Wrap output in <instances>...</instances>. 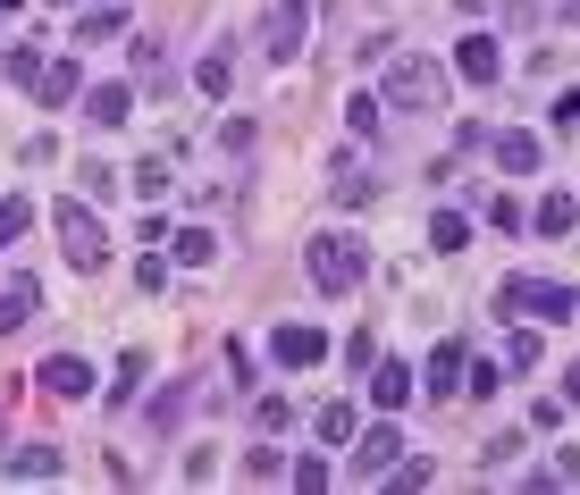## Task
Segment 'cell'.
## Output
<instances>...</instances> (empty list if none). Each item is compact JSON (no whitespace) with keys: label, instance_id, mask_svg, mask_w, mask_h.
<instances>
[{"label":"cell","instance_id":"obj_1","mask_svg":"<svg viewBox=\"0 0 580 495\" xmlns=\"http://www.w3.org/2000/svg\"><path fill=\"white\" fill-rule=\"evenodd\" d=\"M496 310L505 319H580V294L555 278H505L496 285Z\"/></svg>","mask_w":580,"mask_h":495},{"label":"cell","instance_id":"obj_2","mask_svg":"<svg viewBox=\"0 0 580 495\" xmlns=\"http://www.w3.org/2000/svg\"><path fill=\"white\" fill-rule=\"evenodd\" d=\"M362 278H370V252H362L354 236H320V244H312V285H328V294H354Z\"/></svg>","mask_w":580,"mask_h":495},{"label":"cell","instance_id":"obj_3","mask_svg":"<svg viewBox=\"0 0 580 495\" xmlns=\"http://www.w3.org/2000/svg\"><path fill=\"white\" fill-rule=\"evenodd\" d=\"M387 101L395 110H446V67L438 60H395L387 67Z\"/></svg>","mask_w":580,"mask_h":495},{"label":"cell","instance_id":"obj_4","mask_svg":"<svg viewBox=\"0 0 580 495\" xmlns=\"http://www.w3.org/2000/svg\"><path fill=\"white\" fill-rule=\"evenodd\" d=\"M51 227H60L67 269H101V261H110V244H101V218L85 211V202H60V211H51Z\"/></svg>","mask_w":580,"mask_h":495},{"label":"cell","instance_id":"obj_5","mask_svg":"<svg viewBox=\"0 0 580 495\" xmlns=\"http://www.w3.org/2000/svg\"><path fill=\"white\" fill-rule=\"evenodd\" d=\"M34 378H42V395H51V403H85V395H93V370H85L76 353H51Z\"/></svg>","mask_w":580,"mask_h":495},{"label":"cell","instance_id":"obj_6","mask_svg":"<svg viewBox=\"0 0 580 495\" xmlns=\"http://www.w3.org/2000/svg\"><path fill=\"white\" fill-rule=\"evenodd\" d=\"M261 51H269V60H294V51H303V0H278V9L261 17Z\"/></svg>","mask_w":580,"mask_h":495},{"label":"cell","instance_id":"obj_7","mask_svg":"<svg viewBox=\"0 0 580 495\" xmlns=\"http://www.w3.org/2000/svg\"><path fill=\"white\" fill-rule=\"evenodd\" d=\"M269 353H278V370H312V361H328V337L320 328H278Z\"/></svg>","mask_w":580,"mask_h":495},{"label":"cell","instance_id":"obj_8","mask_svg":"<svg viewBox=\"0 0 580 495\" xmlns=\"http://www.w3.org/2000/svg\"><path fill=\"white\" fill-rule=\"evenodd\" d=\"M463 378H471V361H463V344H438V353H429V370H420V386H429V395H463Z\"/></svg>","mask_w":580,"mask_h":495},{"label":"cell","instance_id":"obj_9","mask_svg":"<svg viewBox=\"0 0 580 495\" xmlns=\"http://www.w3.org/2000/svg\"><path fill=\"white\" fill-rule=\"evenodd\" d=\"M413 395H420V378L404 370V361H379V378H370V403H379V411H404Z\"/></svg>","mask_w":580,"mask_h":495},{"label":"cell","instance_id":"obj_10","mask_svg":"<svg viewBox=\"0 0 580 495\" xmlns=\"http://www.w3.org/2000/svg\"><path fill=\"white\" fill-rule=\"evenodd\" d=\"M395 445H404L395 429H370V436L354 445V479H387V470H395Z\"/></svg>","mask_w":580,"mask_h":495},{"label":"cell","instance_id":"obj_11","mask_svg":"<svg viewBox=\"0 0 580 495\" xmlns=\"http://www.w3.org/2000/svg\"><path fill=\"white\" fill-rule=\"evenodd\" d=\"M488 152H496V168H514V177H539V135H488Z\"/></svg>","mask_w":580,"mask_h":495},{"label":"cell","instance_id":"obj_12","mask_svg":"<svg viewBox=\"0 0 580 495\" xmlns=\"http://www.w3.org/2000/svg\"><path fill=\"white\" fill-rule=\"evenodd\" d=\"M454 67H463V76H471V85H496V42H488V34H463V42H454Z\"/></svg>","mask_w":580,"mask_h":495},{"label":"cell","instance_id":"obj_13","mask_svg":"<svg viewBox=\"0 0 580 495\" xmlns=\"http://www.w3.org/2000/svg\"><path fill=\"white\" fill-rule=\"evenodd\" d=\"M26 319H34V278H9L0 285V337H17Z\"/></svg>","mask_w":580,"mask_h":495},{"label":"cell","instance_id":"obj_14","mask_svg":"<svg viewBox=\"0 0 580 495\" xmlns=\"http://www.w3.org/2000/svg\"><path fill=\"white\" fill-rule=\"evenodd\" d=\"M9 470H17V479H51V470H60V445H42V436H26V445L9 454Z\"/></svg>","mask_w":580,"mask_h":495},{"label":"cell","instance_id":"obj_15","mask_svg":"<svg viewBox=\"0 0 580 495\" xmlns=\"http://www.w3.org/2000/svg\"><path fill=\"white\" fill-rule=\"evenodd\" d=\"M34 93L51 101V110H60V101H76V93H85V76H76V60H51V67H42V85H34Z\"/></svg>","mask_w":580,"mask_h":495},{"label":"cell","instance_id":"obj_16","mask_svg":"<svg viewBox=\"0 0 580 495\" xmlns=\"http://www.w3.org/2000/svg\"><path fill=\"white\" fill-rule=\"evenodd\" d=\"M127 118H135L127 85H93V126H127Z\"/></svg>","mask_w":580,"mask_h":495},{"label":"cell","instance_id":"obj_17","mask_svg":"<svg viewBox=\"0 0 580 495\" xmlns=\"http://www.w3.org/2000/svg\"><path fill=\"white\" fill-rule=\"evenodd\" d=\"M312 429H320V445H345V436H354V403H320Z\"/></svg>","mask_w":580,"mask_h":495},{"label":"cell","instance_id":"obj_18","mask_svg":"<svg viewBox=\"0 0 580 495\" xmlns=\"http://www.w3.org/2000/svg\"><path fill=\"white\" fill-rule=\"evenodd\" d=\"M429 244H438V252H463V244H471V218H463V211H438V218H429Z\"/></svg>","mask_w":580,"mask_h":495},{"label":"cell","instance_id":"obj_19","mask_svg":"<svg viewBox=\"0 0 580 495\" xmlns=\"http://www.w3.org/2000/svg\"><path fill=\"white\" fill-rule=\"evenodd\" d=\"M168 252H177V261H186V269H202V261H211V227H177V236H168Z\"/></svg>","mask_w":580,"mask_h":495},{"label":"cell","instance_id":"obj_20","mask_svg":"<svg viewBox=\"0 0 580 495\" xmlns=\"http://www.w3.org/2000/svg\"><path fill=\"white\" fill-rule=\"evenodd\" d=\"M572 218H580L572 193H547V202H539V236H572Z\"/></svg>","mask_w":580,"mask_h":495},{"label":"cell","instance_id":"obj_21","mask_svg":"<svg viewBox=\"0 0 580 495\" xmlns=\"http://www.w3.org/2000/svg\"><path fill=\"white\" fill-rule=\"evenodd\" d=\"M118 26H127V9H118V0H110V9H93V17H85V26H76V42H118Z\"/></svg>","mask_w":580,"mask_h":495},{"label":"cell","instance_id":"obj_22","mask_svg":"<svg viewBox=\"0 0 580 495\" xmlns=\"http://www.w3.org/2000/svg\"><path fill=\"white\" fill-rule=\"evenodd\" d=\"M26 227H34V202H26V193H9V202H0V244H17Z\"/></svg>","mask_w":580,"mask_h":495},{"label":"cell","instance_id":"obj_23","mask_svg":"<svg viewBox=\"0 0 580 495\" xmlns=\"http://www.w3.org/2000/svg\"><path fill=\"white\" fill-rule=\"evenodd\" d=\"M42 51H34V42H17V51H9V85H42Z\"/></svg>","mask_w":580,"mask_h":495},{"label":"cell","instance_id":"obj_24","mask_svg":"<svg viewBox=\"0 0 580 495\" xmlns=\"http://www.w3.org/2000/svg\"><path fill=\"white\" fill-rule=\"evenodd\" d=\"M168 186H177V177H168V160H143V168H135V193H143V202H161Z\"/></svg>","mask_w":580,"mask_h":495},{"label":"cell","instance_id":"obj_25","mask_svg":"<svg viewBox=\"0 0 580 495\" xmlns=\"http://www.w3.org/2000/svg\"><path fill=\"white\" fill-rule=\"evenodd\" d=\"M227 76H236V60H227V51H211V60L193 67V85H202V93H227Z\"/></svg>","mask_w":580,"mask_h":495},{"label":"cell","instance_id":"obj_26","mask_svg":"<svg viewBox=\"0 0 580 495\" xmlns=\"http://www.w3.org/2000/svg\"><path fill=\"white\" fill-rule=\"evenodd\" d=\"M244 479H287V462H278V445H253V454H244Z\"/></svg>","mask_w":580,"mask_h":495},{"label":"cell","instance_id":"obj_27","mask_svg":"<svg viewBox=\"0 0 580 495\" xmlns=\"http://www.w3.org/2000/svg\"><path fill=\"white\" fill-rule=\"evenodd\" d=\"M345 126H354V135H379V101L354 93V101H345Z\"/></svg>","mask_w":580,"mask_h":495},{"label":"cell","instance_id":"obj_28","mask_svg":"<svg viewBox=\"0 0 580 495\" xmlns=\"http://www.w3.org/2000/svg\"><path fill=\"white\" fill-rule=\"evenodd\" d=\"M85 193H93V202H110V193H118V168H101V160H85Z\"/></svg>","mask_w":580,"mask_h":495},{"label":"cell","instance_id":"obj_29","mask_svg":"<svg viewBox=\"0 0 580 495\" xmlns=\"http://www.w3.org/2000/svg\"><path fill=\"white\" fill-rule=\"evenodd\" d=\"M555 126H580V85H572L564 101H555Z\"/></svg>","mask_w":580,"mask_h":495},{"label":"cell","instance_id":"obj_30","mask_svg":"<svg viewBox=\"0 0 580 495\" xmlns=\"http://www.w3.org/2000/svg\"><path fill=\"white\" fill-rule=\"evenodd\" d=\"M555 479H580V445H564V454H555Z\"/></svg>","mask_w":580,"mask_h":495},{"label":"cell","instance_id":"obj_31","mask_svg":"<svg viewBox=\"0 0 580 495\" xmlns=\"http://www.w3.org/2000/svg\"><path fill=\"white\" fill-rule=\"evenodd\" d=\"M564 403H580V361H572V378H564Z\"/></svg>","mask_w":580,"mask_h":495},{"label":"cell","instance_id":"obj_32","mask_svg":"<svg viewBox=\"0 0 580 495\" xmlns=\"http://www.w3.org/2000/svg\"><path fill=\"white\" fill-rule=\"evenodd\" d=\"M0 9H17V0H0Z\"/></svg>","mask_w":580,"mask_h":495},{"label":"cell","instance_id":"obj_33","mask_svg":"<svg viewBox=\"0 0 580 495\" xmlns=\"http://www.w3.org/2000/svg\"><path fill=\"white\" fill-rule=\"evenodd\" d=\"M0 17H9V9H0Z\"/></svg>","mask_w":580,"mask_h":495},{"label":"cell","instance_id":"obj_34","mask_svg":"<svg viewBox=\"0 0 580 495\" xmlns=\"http://www.w3.org/2000/svg\"><path fill=\"white\" fill-rule=\"evenodd\" d=\"M51 9H60V0H51Z\"/></svg>","mask_w":580,"mask_h":495},{"label":"cell","instance_id":"obj_35","mask_svg":"<svg viewBox=\"0 0 580 495\" xmlns=\"http://www.w3.org/2000/svg\"><path fill=\"white\" fill-rule=\"evenodd\" d=\"M0 454H9V445H0Z\"/></svg>","mask_w":580,"mask_h":495}]
</instances>
